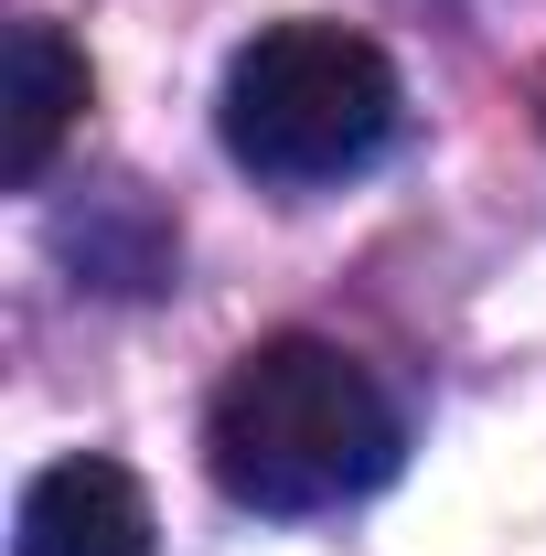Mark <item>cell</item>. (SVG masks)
Wrapping results in <instances>:
<instances>
[{
  "mask_svg": "<svg viewBox=\"0 0 546 556\" xmlns=\"http://www.w3.org/2000/svg\"><path fill=\"white\" fill-rule=\"evenodd\" d=\"M11 556H150V492L97 450L44 460L11 514Z\"/></svg>",
  "mask_w": 546,
  "mask_h": 556,
  "instance_id": "3",
  "label": "cell"
},
{
  "mask_svg": "<svg viewBox=\"0 0 546 556\" xmlns=\"http://www.w3.org/2000/svg\"><path fill=\"white\" fill-rule=\"evenodd\" d=\"M214 129L258 182H343L397 139V65L343 22H269L214 86Z\"/></svg>",
  "mask_w": 546,
  "mask_h": 556,
  "instance_id": "2",
  "label": "cell"
},
{
  "mask_svg": "<svg viewBox=\"0 0 546 556\" xmlns=\"http://www.w3.org/2000/svg\"><path fill=\"white\" fill-rule=\"evenodd\" d=\"M204 471L247 514H333V503H353L397 471V407L343 343L269 332L214 386Z\"/></svg>",
  "mask_w": 546,
  "mask_h": 556,
  "instance_id": "1",
  "label": "cell"
},
{
  "mask_svg": "<svg viewBox=\"0 0 546 556\" xmlns=\"http://www.w3.org/2000/svg\"><path fill=\"white\" fill-rule=\"evenodd\" d=\"M86 118V54L54 22H11L0 43V182H44V161Z\"/></svg>",
  "mask_w": 546,
  "mask_h": 556,
  "instance_id": "4",
  "label": "cell"
}]
</instances>
